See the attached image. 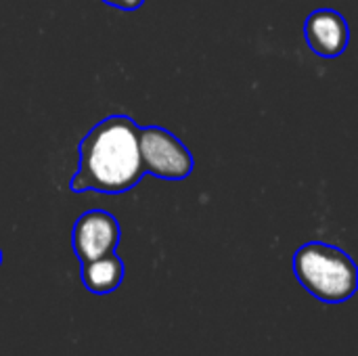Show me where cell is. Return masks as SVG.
Instances as JSON below:
<instances>
[{"instance_id": "obj_1", "label": "cell", "mask_w": 358, "mask_h": 356, "mask_svg": "<svg viewBox=\"0 0 358 356\" xmlns=\"http://www.w3.org/2000/svg\"><path fill=\"white\" fill-rule=\"evenodd\" d=\"M141 126L124 113L109 115L80 143V168L69 183L73 193H107L120 195L134 189L143 176L138 149Z\"/></svg>"}, {"instance_id": "obj_2", "label": "cell", "mask_w": 358, "mask_h": 356, "mask_svg": "<svg viewBox=\"0 0 358 356\" xmlns=\"http://www.w3.org/2000/svg\"><path fill=\"white\" fill-rule=\"evenodd\" d=\"M294 273L300 285L325 304L348 302L358 290L355 260L340 248L308 241L294 254Z\"/></svg>"}, {"instance_id": "obj_3", "label": "cell", "mask_w": 358, "mask_h": 356, "mask_svg": "<svg viewBox=\"0 0 358 356\" xmlns=\"http://www.w3.org/2000/svg\"><path fill=\"white\" fill-rule=\"evenodd\" d=\"M138 149L145 174L164 180H185L195 168V159L187 145L162 126L141 128Z\"/></svg>"}, {"instance_id": "obj_4", "label": "cell", "mask_w": 358, "mask_h": 356, "mask_svg": "<svg viewBox=\"0 0 358 356\" xmlns=\"http://www.w3.org/2000/svg\"><path fill=\"white\" fill-rule=\"evenodd\" d=\"M122 237L120 222L113 214L105 210L84 212L71 229V248L78 260L90 262L113 254Z\"/></svg>"}, {"instance_id": "obj_5", "label": "cell", "mask_w": 358, "mask_h": 356, "mask_svg": "<svg viewBox=\"0 0 358 356\" xmlns=\"http://www.w3.org/2000/svg\"><path fill=\"white\" fill-rule=\"evenodd\" d=\"M304 40L317 57L336 59L348 48L350 29L342 13L317 8L304 21Z\"/></svg>"}, {"instance_id": "obj_6", "label": "cell", "mask_w": 358, "mask_h": 356, "mask_svg": "<svg viewBox=\"0 0 358 356\" xmlns=\"http://www.w3.org/2000/svg\"><path fill=\"white\" fill-rule=\"evenodd\" d=\"M124 275L126 266L115 252L82 264V283L88 292L96 296H107L115 292L122 285Z\"/></svg>"}, {"instance_id": "obj_7", "label": "cell", "mask_w": 358, "mask_h": 356, "mask_svg": "<svg viewBox=\"0 0 358 356\" xmlns=\"http://www.w3.org/2000/svg\"><path fill=\"white\" fill-rule=\"evenodd\" d=\"M113 8H120V10H136L145 4V0H101Z\"/></svg>"}, {"instance_id": "obj_8", "label": "cell", "mask_w": 358, "mask_h": 356, "mask_svg": "<svg viewBox=\"0 0 358 356\" xmlns=\"http://www.w3.org/2000/svg\"><path fill=\"white\" fill-rule=\"evenodd\" d=\"M0 264H2V252H0Z\"/></svg>"}]
</instances>
